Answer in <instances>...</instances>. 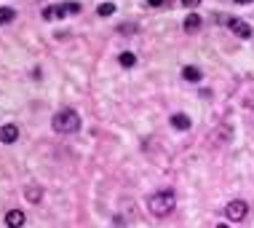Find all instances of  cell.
<instances>
[{"label":"cell","instance_id":"5b68a950","mask_svg":"<svg viewBox=\"0 0 254 228\" xmlns=\"http://www.w3.org/2000/svg\"><path fill=\"white\" fill-rule=\"evenodd\" d=\"M225 24L230 27L233 32H236L238 38H252V27L244 22V19H236V16H230V19H225Z\"/></svg>","mask_w":254,"mask_h":228},{"label":"cell","instance_id":"8992f818","mask_svg":"<svg viewBox=\"0 0 254 228\" xmlns=\"http://www.w3.org/2000/svg\"><path fill=\"white\" fill-rule=\"evenodd\" d=\"M16 137H19L16 123H5V126H0V142L11 145V142H16Z\"/></svg>","mask_w":254,"mask_h":228},{"label":"cell","instance_id":"3957f363","mask_svg":"<svg viewBox=\"0 0 254 228\" xmlns=\"http://www.w3.org/2000/svg\"><path fill=\"white\" fill-rule=\"evenodd\" d=\"M67 13H80V3H59V5H49V8L43 11V19H49V22H54V19H64Z\"/></svg>","mask_w":254,"mask_h":228},{"label":"cell","instance_id":"6da1fadb","mask_svg":"<svg viewBox=\"0 0 254 228\" xmlns=\"http://www.w3.org/2000/svg\"><path fill=\"white\" fill-rule=\"evenodd\" d=\"M147 207H150V212H153L155 218L171 215V212H174V207H177L174 191H158V193H153V196H150V202H147Z\"/></svg>","mask_w":254,"mask_h":228},{"label":"cell","instance_id":"30bf717a","mask_svg":"<svg viewBox=\"0 0 254 228\" xmlns=\"http://www.w3.org/2000/svg\"><path fill=\"white\" fill-rule=\"evenodd\" d=\"M203 22H201V16H198V13H188V16H185V30H188V32H195L198 30V27H201Z\"/></svg>","mask_w":254,"mask_h":228},{"label":"cell","instance_id":"52a82bcc","mask_svg":"<svg viewBox=\"0 0 254 228\" xmlns=\"http://www.w3.org/2000/svg\"><path fill=\"white\" fill-rule=\"evenodd\" d=\"M24 220H27V215L22 210H11L8 215H5V226H8V228H22Z\"/></svg>","mask_w":254,"mask_h":228},{"label":"cell","instance_id":"277c9868","mask_svg":"<svg viewBox=\"0 0 254 228\" xmlns=\"http://www.w3.org/2000/svg\"><path fill=\"white\" fill-rule=\"evenodd\" d=\"M225 215H228L230 223H241V220L249 215V204H246L244 199H236V202H230L225 207Z\"/></svg>","mask_w":254,"mask_h":228},{"label":"cell","instance_id":"e0dca14e","mask_svg":"<svg viewBox=\"0 0 254 228\" xmlns=\"http://www.w3.org/2000/svg\"><path fill=\"white\" fill-rule=\"evenodd\" d=\"M236 3H241V5H244V3H254V0H236Z\"/></svg>","mask_w":254,"mask_h":228},{"label":"cell","instance_id":"9c48e42d","mask_svg":"<svg viewBox=\"0 0 254 228\" xmlns=\"http://www.w3.org/2000/svg\"><path fill=\"white\" fill-rule=\"evenodd\" d=\"M201 67H195V65H188V67H182V78L185 81H193V84H195V81H201Z\"/></svg>","mask_w":254,"mask_h":228},{"label":"cell","instance_id":"ac0fdd59","mask_svg":"<svg viewBox=\"0 0 254 228\" xmlns=\"http://www.w3.org/2000/svg\"><path fill=\"white\" fill-rule=\"evenodd\" d=\"M217 228H230V226H225V223H219V226H217Z\"/></svg>","mask_w":254,"mask_h":228},{"label":"cell","instance_id":"2e32d148","mask_svg":"<svg viewBox=\"0 0 254 228\" xmlns=\"http://www.w3.org/2000/svg\"><path fill=\"white\" fill-rule=\"evenodd\" d=\"M147 5H163V0H147Z\"/></svg>","mask_w":254,"mask_h":228},{"label":"cell","instance_id":"4fadbf2b","mask_svg":"<svg viewBox=\"0 0 254 228\" xmlns=\"http://www.w3.org/2000/svg\"><path fill=\"white\" fill-rule=\"evenodd\" d=\"M99 16H113L115 13V3H99Z\"/></svg>","mask_w":254,"mask_h":228},{"label":"cell","instance_id":"7c38bea8","mask_svg":"<svg viewBox=\"0 0 254 228\" xmlns=\"http://www.w3.org/2000/svg\"><path fill=\"white\" fill-rule=\"evenodd\" d=\"M13 16H16V8H11V5H3V8H0V24L13 22Z\"/></svg>","mask_w":254,"mask_h":228},{"label":"cell","instance_id":"8fae6325","mask_svg":"<svg viewBox=\"0 0 254 228\" xmlns=\"http://www.w3.org/2000/svg\"><path fill=\"white\" fill-rule=\"evenodd\" d=\"M24 193H27V202H32V204H38L40 199H43V191H40L38 185H27Z\"/></svg>","mask_w":254,"mask_h":228},{"label":"cell","instance_id":"7a4b0ae2","mask_svg":"<svg viewBox=\"0 0 254 228\" xmlns=\"http://www.w3.org/2000/svg\"><path fill=\"white\" fill-rule=\"evenodd\" d=\"M51 126H54V132H59V134H72L80 129V115L75 113L72 108H64L51 118Z\"/></svg>","mask_w":254,"mask_h":228},{"label":"cell","instance_id":"ba28073f","mask_svg":"<svg viewBox=\"0 0 254 228\" xmlns=\"http://www.w3.org/2000/svg\"><path fill=\"white\" fill-rule=\"evenodd\" d=\"M171 126L180 129V132H188V129H190V118L185 113H174V115H171Z\"/></svg>","mask_w":254,"mask_h":228},{"label":"cell","instance_id":"9a60e30c","mask_svg":"<svg viewBox=\"0 0 254 228\" xmlns=\"http://www.w3.org/2000/svg\"><path fill=\"white\" fill-rule=\"evenodd\" d=\"M182 5H185V8H195L198 0H182Z\"/></svg>","mask_w":254,"mask_h":228},{"label":"cell","instance_id":"5bb4252c","mask_svg":"<svg viewBox=\"0 0 254 228\" xmlns=\"http://www.w3.org/2000/svg\"><path fill=\"white\" fill-rule=\"evenodd\" d=\"M118 62H121L123 67H134V65H136V57H134V54H128V51H126V54H121V59H118Z\"/></svg>","mask_w":254,"mask_h":228}]
</instances>
